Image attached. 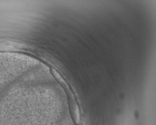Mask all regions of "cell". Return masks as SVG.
Listing matches in <instances>:
<instances>
[{
  "label": "cell",
  "mask_w": 156,
  "mask_h": 125,
  "mask_svg": "<svg viewBox=\"0 0 156 125\" xmlns=\"http://www.w3.org/2000/svg\"><path fill=\"white\" fill-rule=\"evenodd\" d=\"M72 110H73V117L74 118L75 122L77 125H79L80 123V114L79 110L77 105L73 104Z\"/></svg>",
  "instance_id": "1"
}]
</instances>
